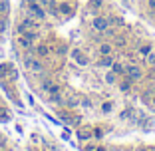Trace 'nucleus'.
<instances>
[{
  "instance_id": "3",
  "label": "nucleus",
  "mask_w": 155,
  "mask_h": 151,
  "mask_svg": "<svg viewBox=\"0 0 155 151\" xmlns=\"http://www.w3.org/2000/svg\"><path fill=\"white\" fill-rule=\"evenodd\" d=\"M94 26H96L97 30H105V28H107V22L101 20V18H97V20H94Z\"/></svg>"
},
{
  "instance_id": "2",
  "label": "nucleus",
  "mask_w": 155,
  "mask_h": 151,
  "mask_svg": "<svg viewBox=\"0 0 155 151\" xmlns=\"http://www.w3.org/2000/svg\"><path fill=\"white\" fill-rule=\"evenodd\" d=\"M34 38H36L34 34H24V36L18 40V44H20L22 48H30V46L34 44Z\"/></svg>"
},
{
  "instance_id": "4",
  "label": "nucleus",
  "mask_w": 155,
  "mask_h": 151,
  "mask_svg": "<svg viewBox=\"0 0 155 151\" xmlns=\"http://www.w3.org/2000/svg\"><path fill=\"white\" fill-rule=\"evenodd\" d=\"M101 54L104 56H107V54H111V48L107 46V44H104V46H101Z\"/></svg>"
},
{
  "instance_id": "1",
  "label": "nucleus",
  "mask_w": 155,
  "mask_h": 151,
  "mask_svg": "<svg viewBox=\"0 0 155 151\" xmlns=\"http://www.w3.org/2000/svg\"><path fill=\"white\" fill-rule=\"evenodd\" d=\"M24 62H26V68H30L32 72H42V70H44V68H42V64L38 62L36 58H32V56H30V58H26Z\"/></svg>"
}]
</instances>
